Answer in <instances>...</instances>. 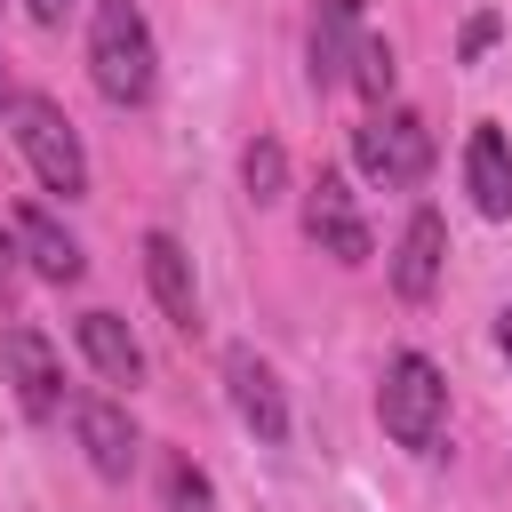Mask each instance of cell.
I'll return each instance as SVG.
<instances>
[{
  "mask_svg": "<svg viewBox=\"0 0 512 512\" xmlns=\"http://www.w3.org/2000/svg\"><path fill=\"white\" fill-rule=\"evenodd\" d=\"M88 72L112 104H144L152 80H160V48H152V24L136 0H96L88 8Z\"/></svg>",
  "mask_w": 512,
  "mask_h": 512,
  "instance_id": "6da1fadb",
  "label": "cell"
},
{
  "mask_svg": "<svg viewBox=\"0 0 512 512\" xmlns=\"http://www.w3.org/2000/svg\"><path fill=\"white\" fill-rule=\"evenodd\" d=\"M376 416H384V432L400 440V448H432L440 440V424H448V376L424 360V352H392L384 360V384H376Z\"/></svg>",
  "mask_w": 512,
  "mask_h": 512,
  "instance_id": "7a4b0ae2",
  "label": "cell"
},
{
  "mask_svg": "<svg viewBox=\"0 0 512 512\" xmlns=\"http://www.w3.org/2000/svg\"><path fill=\"white\" fill-rule=\"evenodd\" d=\"M8 120H16V152L32 160V176H40L48 192L80 200V192H88V152H80V136H72V120H64V104H48V96H16V104H8Z\"/></svg>",
  "mask_w": 512,
  "mask_h": 512,
  "instance_id": "3957f363",
  "label": "cell"
},
{
  "mask_svg": "<svg viewBox=\"0 0 512 512\" xmlns=\"http://www.w3.org/2000/svg\"><path fill=\"white\" fill-rule=\"evenodd\" d=\"M352 160H360V176H376V184H416V176L432 168V128H424L416 112H376V120L352 136Z\"/></svg>",
  "mask_w": 512,
  "mask_h": 512,
  "instance_id": "277c9868",
  "label": "cell"
},
{
  "mask_svg": "<svg viewBox=\"0 0 512 512\" xmlns=\"http://www.w3.org/2000/svg\"><path fill=\"white\" fill-rule=\"evenodd\" d=\"M0 368H8V384H16V408L32 416V424H48L56 408H64V368H56V352H48V336L40 328H8L0 336Z\"/></svg>",
  "mask_w": 512,
  "mask_h": 512,
  "instance_id": "5b68a950",
  "label": "cell"
},
{
  "mask_svg": "<svg viewBox=\"0 0 512 512\" xmlns=\"http://www.w3.org/2000/svg\"><path fill=\"white\" fill-rule=\"evenodd\" d=\"M224 384H232V408H240V424H248L264 448H280V440H288V392H280L272 360H256L248 344H232V352H224Z\"/></svg>",
  "mask_w": 512,
  "mask_h": 512,
  "instance_id": "8992f818",
  "label": "cell"
},
{
  "mask_svg": "<svg viewBox=\"0 0 512 512\" xmlns=\"http://www.w3.org/2000/svg\"><path fill=\"white\" fill-rule=\"evenodd\" d=\"M72 432H80V456H88L104 480H128V472H136V424H128L120 400L80 392V400H72Z\"/></svg>",
  "mask_w": 512,
  "mask_h": 512,
  "instance_id": "52a82bcc",
  "label": "cell"
},
{
  "mask_svg": "<svg viewBox=\"0 0 512 512\" xmlns=\"http://www.w3.org/2000/svg\"><path fill=\"white\" fill-rule=\"evenodd\" d=\"M304 240H312L320 256H336V264H368V224H360L344 176H320V184H312V200H304Z\"/></svg>",
  "mask_w": 512,
  "mask_h": 512,
  "instance_id": "ba28073f",
  "label": "cell"
},
{
  "mask_svg": "<svg viewBox=\"0 0 512 512\" xmlns=\"http://www.w3.org/2000/svg\"><path fill=\"white\" fill-rule=\"evenodd\" d=\"M440 264H448V224H440L432 208H416L408 232H400V248H392V288H400L408 304H424V296L440 288Z\"/></svg>",
  "mask_w": 512,
  "mask_h": 512,
  "instance_id": "9c48e42d",
  "label": "cell"
},
{
  "mask_svg": "<svg viewBox=\"0 0 512 512\" xmlns=\"http://www.w3.org/2000/svg\"><path fill=\"white\" fill-rule=\"evenodd\" d=\"M144 280H152L160 312L192 336V328H200V288H192V256H184L176 232H144Z\"/></svg>",
  "mask_w": 512,
  "mask_h": 512,
  "instance_id": "30bf717a",
  "label": "cell"
},
{
  "mask_svg": "<svg viewBox=\"0 0 512 512\" xmlns=\"http://www.w3.org/2000/svg\"><path fill=\"white\" fill-rule=\"evenodd\" d=\"M464 192H472L480 216H512V144H504V128H472V144H464Z\"/></svg>",
  "mask_w": 512,
  "mask_h": 512,
  "instance_id": "8fae6325",
  "label": "cell"
},
{
  "mask_svg": "<svg viewBox=\"0 0 512 512\" xmlns=\"http://www.w3.org/2000/svg\"><path fill=\"white\" fill-rule=\"evenodd\" d=\"M16 248H24V256H32V272H40V280H56V288H72V280L88 272L80 240H72L48 208H24V216H16Z\"/></svg>",
  "mask_w": 512,
  "mask_h": 512,
  "instance_id": "7c38bea8",
  "label": "cell"
},
{
  "mask_svg": "<svg viewBox=\"0 0 512 512\" xmlns=\"http://www.w3.org/2000/svg\"><path fill=\"white\" fill-rule=\"evenodd\" d=\"M80 352L104 384H144V344L128 336L120 312H80Z\"/></svg>",
  "mask_w": 512,
  "mask_h": 512,
  "instance_id": "4fadbf2b",
  "label": "cell"
},
{
  "mask_svg": "<svg viewBox=\"0 0 512 512\" xmlns=\"http://www.w3.org/2000/svg\"><path fill=\"white\" fill-rule=\"evenodd\" d=\"M352 48H360V0H320V16H312V40H304V56H312V80H320V88H336V80L352 72Z\"/></svg>",
  "mask_w": 512,
  "mask_h": 512,
  "instance_id": "5bb4252c",
  "label": "cell"
},
{
  "mask_svg": "<svg viewBox=\"0 0 512 512\" xmlns=\"http://www.w3.org/2000/svg\"><path fill=\"white\" fill-rule=\"evenodd\" d=\"M344 80H352L360 96H376V104H384V96H392V80H400L392 40H384V32H360V48H352V72H344Z\"/></svg>",
  "mask_w": 512,
  "mask_h": 512,
  "instance_id": "9a60e30c",
  "label": "cell"
},
{
  "mask_svg": "<svg viewBox=\"0 0 512 512\" xmlns=\"http://www.w3.org/2000/svg\"><path fill=\"white\" fill-rule=\"evenodd\" d=\"M240 184H248V200H256V208H272V200L288 192V152H280L272 136H256V144H248V160H240Z\"/></svg>",
  "mask_w": 512,
  "mask_h": 512,
  "instance_id": "2e32d148",
  "label": "cell"
},
{
  "mask_svg": "<svg viewBox=\"0 0 512 512\" xmlns=\"http://www.w3.org/2000/svg\"><path fill=\"white\" fill-rule=\"evenodd\" d=\"M160 512H216V488H208V472H200L192 456H168V472H160Z\"/></svg>",
  "mask_w": 512,
  "mask_h": 512,
  "instance_id": "e0dca14e",
  "label": "cell"
},
{
  "mask_svg": "<svg viewBox=\"0 0 512 512\" xmlns=\"http://www.w3.org/2000/svg\"><path fill=\"white\" fill-rule=\"evenodd\" d=\"M488 40H496V16H472V24H464V56H480Z\"/></svg>",
  "mask_w": 512,
  "mask_h": 512,
  "instance_id": "ac0fdd59",
  "label": "cell"
},
{
  "mask_svg": "<svg viewBox=\"0 0 512 512\" xmlns=\"http://www.w3.org/2000/svg\"><path fill=\"white\" fill-rule=\"evenodd\" d=\"M24 8H32V24H64L72 16V0H24Z\"/></svg>",
  "mask_w": 512,
  "mask_h": 512,
  "instance_id": "d6986e66",
  "label": "cell"
},
{
  "mask_svg": "<svg viewBox=\"0 0 512 512\" xmlns=\"http://www.w3.org/2000/svg\"><path fill=\"white\" fill-rule=\"evenodd\" d=\"M8 288H16V240L0 232V296H8Z\"/></svg>",
  "mask_w": 512,
  "mask_h": 512,
  "instance_id": "ffe728a7",
  "label": "cell"
},
{
  "mask_svg": "<svg viewBox=\"0 0 512 512\" xmlns=\"http://www.w3.org/2000/svg\"><path fill=\"white\" fill-rule=\"evenodd\" d=\"M496 344H504V360H512V320H504V336H496Z\"/></svg>",
  "mask_w": 512,
  "mask_h": 512,
  "instance_id": "44dd1931",
  "label": "cell"
},
{
  "mask_svg": "<svg viewBox=\"0 0 512 512\" xmlns=\"http://www.w3.org/2000/svg\"><path fill=\"white\" fill-rule=\"evenodd\" d=\"M0 96H8V80H0Z\"/></svg>",
  "mask_w": 512,
  "mask_h": 512,
  "instance_id": "7402d4cb",
  "label": "cell"
}]
</instances>
